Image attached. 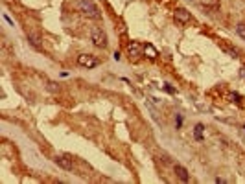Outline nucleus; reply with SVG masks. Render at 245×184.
Segmentation results:
<instances>
[{"instance_id": "nucleus-1", "label": "nucleus", "mask_w": 245, "mask_h": 184, "mask_svg": "<svg viewBox=\"0 0 245 184\" xmlns=\"http://www.w3.org/2000/svg\"><path fill=\"white\" fill-rule=\"evenodd\" d=\"M78 7L81 9L87 17H90V19H94V21L102 19V13H100L98 6H96L92 0H78Z\"/></svg>"}, {"instance_id": "nucleus-2", "label": "nucleus", "mask_w": 245, "mask_h": 184, "mask_svg": "<svg viewBox=\"0 0 245 184\" xmlns=\"http://www.w3.org/2000/svg\"><path fill=\"white\" fill-rule=\"evenodd\" d=\"M90 39H92V42H94L96 46H100V48H105V46H107V33L103 31L102 28H92Z\"/></svg>"}, {"instance_id": "nucleus-3", "label": "nucleus", "mask_w": 245, "mask_h": 184, "mask_svg": "<svg viewBox=\"0 0 245 184\" xmlns=\"http://www.w3.org/2000/svg\"><path fill=\"white\" fill-rule=\"evenodd\" d=\"M98 57L96 55H92V54H81V55H78V64L79 66H85V68H94V66H98Z\"/></svg>"}, {"instance_id": "nucleus-4", "label": "nucleus", "mask_w": 245, "mask_h": 184, "mask_svg": "<svg viewBox=\"0 0 245 184\" xmlns=\"http://www.w3.org/2000/svg\"><path fill=\"white\" fill-rule=\"evenodd\" d=\"M173 19H175V22H179L181 26H186V24H190V21H192L190 13H188L186 9H183V7H179V9L173 11Z\"/></svg>"}, {"instance_id": "nucleus-5", "label": "nucleus", "mask_w": 245, "mask_h": 184, "mask_svg": "<svg viewBox=\"0 0 245 184\" xmlns=\"http://www.w3.org/2000/svg\"><path fill=\"white\" fill-rule=\"evenodd\" d=\"M54 160H55V164H57L59 167H63V169H66V171H70V169L74 167V164H72V160H70L68 157H55Z\"/></svg>"}, {"instance_id": "nucleus-6", "label": "nucleus", "mask_w": 245, "mask_h": 184, "mask_svg": "<svg viewBox=\"0 0 245 184\" xmlns=\"http://www.w3.org/2000/svg\"><path fill=\"white\" fill-rule=\"evenodd\" d=\"M175 173H177V177H179V179H181L183 182H188V181H190V175H188L186 167L179 166V164H175Z\"/></svg>"}, {"instance_id": "nucleus-7", "label": "nucleus", "mask_w": 245, "mask_h": 184, "mask_svg": "<svg viewBox=\"0 0 245 184\" xmlns=\"http://www.w3.org/2000/svg\"><path fill=\"white\" fill-rule=\"evenodd\" d=\"M144 52H146V55H147V57H151V59H155V57L159 55V52L155 50V46H153V44H149V42H147V44H144Z\"/></svg>"}, {"instance_id": "nucleus-8", "label": "nucleus", "mask_w": 245, "mask_h": 184, "mask_svg": "<svg viewBox=\"0 0 245 184\" xmlns=\"http://www.w3.org/2000/svg\"><path fill=\"white\" fill-rule=\"evenodd\" d=\"M140 50H144V46H140L138 42H131V44L127 46V52H129L131 55H140Z\"/></svg>"}, {"instance_id": "nucleus-9", "label": "nucleus", "mask_w": 245, "mask_h": 184, "mask_svg": "<svg viewBox=\"0 0 245 184\" xmlns=\"http://www.w3.org/2000/svg\"><path fill=\"white\" fill-rule=\"evenodd\" d=\"M203 125H201V123H197V125H195V129H194V134H195V140H197V142H201V140H203L204 136H203Z\"/></svg>"}, {"instance_id": "nucleus-10", "label": "nucleus", "mask_w": 245, "mask_h": 184, "mask_svg": "<svg viewBox=\"0 0 245 184\" xmlns=\"http://www.w3.org/2000/svg\"><path fill=\"white\" fill-rule=\"evenodd\" d=\"M236 33H238V35H240V37L245 41V24H243V22H240V24L236 26Z\"/></svg>"}, {"instance_id": "nucleus-11", "label": "nucleus", "mask_w": 245, "mask_h": 184, "mask_svg": "<svg viewBox=\"0 0 245 184\" xmlns=\"http://www.w3.org/2000/svg\"><path fill=\"white\" fill-rule=\"evenodd\" d=\"M28 37H30V39H31V42H33V44H35V46H39V37H37V35H35V33H28Z\"/></svg>"}, {"instance_id": "nucleus-12", "label": "nucleus", "mask_w": 245, "mask_h": 184, "mask_svg": "<svg viewBox=\"0 0 245 184\" xmlns=\"http://www.w3.org/2000/svg\"><path fill=\"white\" fill-rule=\"evenodd\" d=\"M4 19H6V21L9 22V24H11V26H15V24H13V21H11V19H9V17H7V15H4Z\"/></svg>"}, {"instance_id": "nucleus-13", "label": "nucleus", "mask_w": 245, "mask_h": 184, "mask_svg": "<svg viewBox=\"0 0 245 184\" xmlns=\"http://www.w3.org/2000/svg\"><path fill=\"white\" fill-rule=\"evenodd\" d=\"M181 123H183V118H181V116H177V127H181Z\"/></svg>"}]
</instances>
